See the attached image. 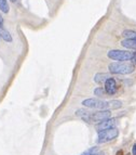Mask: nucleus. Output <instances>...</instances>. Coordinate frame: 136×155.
<instances>
[{"mask_svg":"<svg viewBox=\"0 0 136 155\" xmlns=\"http://www.w3.org/2000/svg\"><path fill=\"white\" fill-rule=\"evenodd\" d=\"M121 45L122 47L126 48V49H133V50H136V40L135 39H124L121 41Z\"/></svg>","mask_w":136,"mask_h":155,"instance_id":"6e6552de","label":"nucleus"},{"mask_svg":"<svg viewBox=\"0 0 136 155\" xmlns=\"http://www.w3.org/2000/svg\"><path fill=\"white\" fill-rule=\"evenodd\" d=\"M2 26H3V18L0 14V27H2Z\"/></svg>","mask_w":136,"mask_h":155,"instance_id":"f3484780","label":"nucleus"},{"mask_svg":"<svg viewBox=\"0 0 136 155\" xmlns=\"http://www.w3.org/2000/svg\"><path fill=\"white\" fill-rule=\"evenodd\" d=\"M94 94L97 97L98 99H103V98L108 97L105 88H103V87H97V88H95L94 89Z\"/></svg>","mask_w":136,"mask_h":155,"instance_id":"9d476101","label":"nucleus"},{"mask_svg":"<svg viewBox=\"0 0 136 155\" xmlns=\"http://www.w3.org/2000/svg\"><path fill=\"white\" fill-rule=\"evenodd\" d=\"M96 152H97V149H96V147H91V149L87 150L85 152H83L82 154H80V155H92Z\"/></svg>","mask_w":136,"mask_h":155,"instance_id":"4468645a","label":"nucleus"},{"mask_svg":"<svg viewBox=\"0 0 136 155\" xmlns=\"http://www.w3.org/2000/svg\"><path fill=\"white\" fill-rule=\"evenodd\" d=\"M132 154H133V155H136V143L133 145V147H132Z\"/></svg>","mask_w":136,"mask_h":155,"instance_id":"2eb2a0df","label":"nucleus"},{"mask_svg":"<svg viewBox=\"0 0 136 155\" xmlns=\"http://www.w3.org/2000/svg\"><path fill=\"white\" fill-rule=\"evenodd\" d=\"M107 55L111 60L123 62V61H130V60H132V58L134 55V52L128 51V50H110V51H108Z\"/></svg>","mask_w":136,"mask_h":155,"instance_id":"7ed1b4c3","label":"nucleus"},{"mask_svg":"<svg viewBox=\"0 0 136 155\" xmlns=\"http://www.w3.org/2000/svg\"><path fill=\"white\" fill-rule=\"evenodd\" d=\"M0 10L3 13L9 12V3L8 0H0Z\"/></svg>","mask_w":136,"mask_h":155,"instance_id":"ddd939ff","label":"nucleus"},{"mask_svg":"<svg viewBox=\"0 0 136 155\" xmlns=\"http://www.w3.org/2000/svg\"><path fill=\"white\" fill-rule=\"evenodd\" d=\"M109 77H110V76L108 75V74H106V73H97V74L94 76V81L96 84H98V85H103V84L106 83V80Z\"/></svg>","mask_w":136,"mask_h":155,"instance_id":"0eeeda50","label":"nucleus"},{"mask_svg":"<svg viewBox=\"0 0 136 155\" xmlns=\"http://www.w3.org/2000/svg\"><path fill=\"white\" fill-rule=\"evenodd\" d=\"M132 61H133V64H136V52H134V55L132 58Z\"/></svg>","mask_w":136,"mask_h":155,"instance_id":"dca6fc26","label":"nucleus"},{"mask_svg":"<svg viewBox=\"0 0 136 155\" xmlns=\"http://www.w3.org/2000/svg\"><path fill=\"white\" fill-rule=\"evenodd\" d=\"M11 1H12V2H16V1H17V0H11Z\"/></svg>","mask_w":136,"mask_h":155,"instance_id":"6ab92c4d","label":"nucleus"},{"mask_svg":"<svg viewBox=\"0 0 136 155\" xmlns=\"http://www.w3.org/2000/svg\"><path fill=\"white\" fill-rule=\"evenodd\" d=\"M115 125H117V119L110 117V118H107L105 120H103V122L96 124V130L98 132V131H102V130L110 129V128L115 127Z\"/></svg>","mask_w":136,"mask_h":155,"instance_id":"39448f33","label":"nucleus"},{"mask_svg":"<svg viewBox=\"0 0 136 155\" xmlns=\"http://www.w3.org/2000/svg\"><path fill=\"white\" fill-rule=\"evenodd\" d=\"M119 136V130L113 127L110 129H106L102 130V131H98L97 134V143H106L109 142L111 140L115 139V138Z\"/></svg>","mask_w":136,"mask_h":155,"instance_id":"20e7f679","label":"nucleus"},{"mask_svg":"<svg viewBox=\"0 0 136 155\" xmlns=\"http://www.w3.org/2000/svg\"><path fill=\"white\" fill-rule=\"evenodd\" d=\"M82 105L87 107V109L109 110V103H108V101H105V100H103V99H97V98L85 99V100L82 101Z\"/></svg>","mask_w":136,"mask_h":155,"instance_id":"f03ea898","label":"nucleus"},{"mask_svg":"<svg viewBox=\"0 0 136 155\" xmlns=\"http://www.w3.org/2000/svg\"><path fill=\"white\" fill-rule=\"evenodd\" d=\"M105 85V90L107 92L108 96H113L115 94V92L118 91V86H117V83H115V79L112 77H109L107 80H106V83L104 84Z\"/></svg>","mask_w":136,"mask_h":155,"instance_id":"423d86ee","label":"nucleus"},{"mask_svg":"<svg viewBox=\"0 0 136 155\" xmlns=\"http://www.w3.org/2000/svg\"><path fill=\"white\" fill-rule=\"evenodd\" d=\"M0 37H1V38L5 40V41H8V42H11L13 40L12 36H11V34L9 33L8 31L3 29L2 27H0Z\"/></svg>","mask_w":136,"mask_h":155,"instance_id":"1a4fd4ad","label":"nucleus"},{"mask_svg":"<svg viewBox=\"0 0 136 155\" xmlns=\"http://www.w3.org/2000/svg\"><path fill=\"white\" fill-rule=\"evenodd\" d=\"M92 155H103V154H100V153H97V152H96V153H94V154H92Z\"/></svg>","mask_w":136,"mask_h":155,"instance_id":"a211bd4d","label":"nucleus"},{"mask_svg":"<svg viewBox=\"0 0 136 155\" xmlns=\"http://www.w3.org/2000/svg\"><path fill=\"white\" fill-rule=\"evenodd\" d=\"M124 37L126 39H135L136 40V31H131V29H126L122 33Z\"/></svg>","mask_w":136,"mask_h":155,"instance_id":"f8f14e48","label":"nucleus"},{"mask_svg":"<svg viewBox=\"0 0 136 155\" xmlns=\"http://www.w3.org/2000/svg\"><path fill=\"white\" fill-rule=\"evenodd\" d=\"M108 103H109V109H112V110L120 109L121 106H122V102H121V101H119V100L108 101Z\"/></svg>","mask_w":136,"mask_h":155,"instance_id":"9b49d317","label":"nucleus"},{"mask_svg":"<svg viewBox=\"0 0 136 155\" xmlns=\"http://www.w3.org/2000/svg\"><path fill=\"white\" fill-rule=\"evenodd\" d=\"M108 70L109 72L112 73V74H118V75H128V74H131V73L134 72L135 70V66H134L133 63L126 62V61H123V62H112L109 64L108 66Z\"/></svg>","mask_w":136,"mask_h":155,"instance_id":"f257e3e1","label":"nucleus"}]
</instances>
